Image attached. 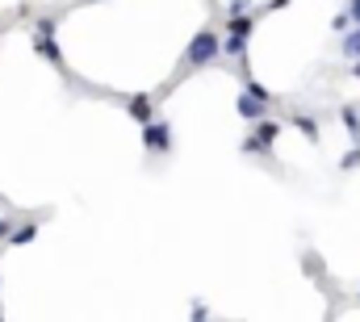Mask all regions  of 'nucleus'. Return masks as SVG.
Masks as SVG:
<instances>
[{
	"label": "nucleus",
	"instance_id": "f257e3e1",
	"mask_svg": "<svg viewBox=\"0 0 360 322\" xmlns=\"http://www.w3.org/2000/svg\"><path fill=\"white\" fill-rule=\"evenodd\" d=\"M30 239H34V226H21V231L13 235V243H30Z\"/></svg>",
	"mask_w": 360,
	"mask_h": 322
},
{
	"label": "nucleus",
	"instance_id": "f03ea898",
	"mask_svg": "<svg viewBox=\"0 0 360 322\" xmlns=\"http://www.w3.org/2000/svg\"><path fill=\"white\" fill-rule=\"evenodd\" d=\"M4 231H8V222H0V235H4Z\"/></svg>",
	"mask_w": 360,
	"mask_h": 322
}]
</instances>
